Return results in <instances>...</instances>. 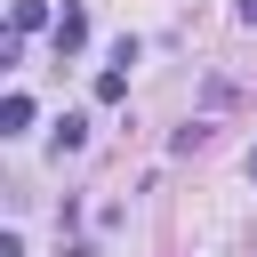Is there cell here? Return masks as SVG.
<instances>
[{"label":"cell","mask_w":257,"mask_h":257,"mask_svg":"<svg viewBox=\"0 0 257 257\" xmlns=\"http://www.w3.org/2000/svg\"><path fill=\"white\" fill-rule=\"evenodd\" d=\"M0 128H8V137L32 128V96H8V104H0Z\"/></svg>","instance_id":"obj_5"},{"label":"cell","mask_w":257,"mask_h":257,"mask_svg":"<svg viewBox=\"0 0 257 257\" xmlns=\"http://www.w3.org/2000/svg\"><path fill=\"white\" fill-rule=\"evenodd\" d=\"M249 185H257V153H249Z\"/></svg>","instance_id":"obj_8"},{"label":"cell","mask_w":257,"mask_h":257,"mask_svg":"<svg viewBox=\"0 0 257 257\" xmlns=\"http://www.w3.org/2000/svg\"><path fill=\"white\" fill-rule=\"evenodd\" d=\"M64 257H104V249H96V241H72V249H64Z\"/></svg>","instance_id":"obj_6"},{"label":"cell","mask_w":257,"mask_h":257,"mask_svg":"<svg viewBox=\"0 0 257 257\" xmlns=\"http://www.w3.org/2000/svg\"><path fill=\"white\" fill-rule=\"evenodd\" d=\"M233 16H241V24H257V0H241V8H233Z\"/></svg>","instance_id":"obj_7"},{"label":"cell","mask_w":257,"mask_h":257,"mask_svg":"<svg viewBox=\"0 0 257 257\" xmlns=\"http://www.w3.org/2000/svg\"><path fill=\"white\" fill-rule=\"evenodd\" d=\"M80 145H88V120L64 112V120H56V153H80Z\"/></svg>","instance_id":"obj_2"},{"label":"cell","mask_w":257,"mask_h":257,"mask_svg":"<svg viewBox=\"0 0 257 257\" xmlns=\"http://www.w3.org/2000/svg\"><path fill=\"white\" fill-rule=\"evenodd\" d=\"M8 24H16V32H40V24H48V0H16V16H8Z\"/></svg>","instance_id":"obj_3"},{"label":"cell","mask_w":257,"mask_h":257,"mask_svg":"<svg viewBox=\"0 0 257 257\" xmlns=\"http://www.w3.org/2000/svg\"><path fill=\"white\" fill-rule=\"evenodd\" d=\"M48 40H56V56H80V48H88V16H80V8H64V16L48 24Z\"/></svg>","instance_id":"obj_1"},{"label":"cell","mask_w":257,"mask_h":257,"mask_svg":"<svg viewBox=\"0 0 257 257\" xmlns=\"http://www.w3.org/2000/svg\"><path fill=\"white\" fill-rule=\"evenodd\" d=\"M96 96H104V104H112V96H128V72H120V56H112V64L96 72Z\"/></svg>","instance_id":"obj_4"}]
</instances>
